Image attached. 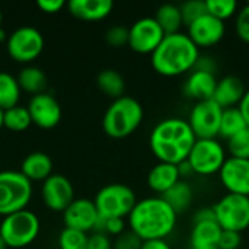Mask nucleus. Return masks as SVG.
<instances>
[{
	"mask_svg": "<svg viewBox=\"0 0 249 249\" xmlns=\"http://www.w3.org/2000/svg\"><path fill=\"white\" fill-rule=\"evenodd\" d=\"M223 229L216 220L193 222L190 232L191 249H219V241Z\"/></svg>",
	"mask_w": 249,
	"mask_h": 249,
	"instance_id": "obj_22",
	"label": "nucleus"
},
{
	"mask_svg": "<svg viewBox=\"0 0 249 249\" xmlns=\"http://www.w3.org/2000/svg\"><path fill=\"white\" fill-rule=\"evenodd\" d=\"M125 231H127L125 219H104V217L99 216V220H98L93 232L105 233L108 236H115L117 238Z\"/></svg>",
	"mask_w": 249,
	"mask_h": 249,
	"instance_id": "obj_35",
	"label": "nucleus"
},
{
	"mask_svg": "<svg viewBox=\"0 0 249 249\" xmlns=\"http://www.w3.org/2000/svg\"><path fill=\"white\" fill-rule=\"evenodd\" d=\"M39 228L38 216L25 209L3 217L0 223V235L7 248H25L38 238Z\"/></svg>",
	"mask_w": 249,
	"mask_h": 249,
	"instance_id": "obj_7",
	"label": "nucleus"
},
{
	"mask_svg": "<svg viewBox=\"0 0 249 249\" xmlns=\"http://www.w3.org/2000/svg\"><path fill=\"white\" fill-rule=\"evenodd\" d=\"M217 80L219 79L216 77L214 73L194 69L193 71H190L184 83V93L187 98L194 99L196 102L210 101L213 99Z\"/></svg>",
	"mask_w": 249,
	"mask_h": 249,
	"instance_id": "obj_18",
	"label": "nucleus"
},
{
	"mask_svg": "<svg viewBox=\"0 0 249 249\" xmlns=\"http://www.w3.org/2000/svg\"><path fill=\"white\" fill-rule=\"evenodd\" d=\"M26 108L29 111L32 124L42 130H51L57 127L63 114L58 101L47 92L31 96Z\"/></svg>",
	"mask_w": 249,
	"mask_h": 249,
	"instance_id": "obj_14",
	"label": "nucleus"
},
{
	"mask_svg": "<svg viewBox=\"0 0 249 249\" xmlns=\"http://www.w3.org/2000/svg\"><path fill=\"white\" fill-rule=\"evenodd\" d=\"M194 69H198V70H204V71H210V73H214V69H216V63L214 60L210 57V55H201L198 57V61L196 64Z\"/></svg>",
	"mask_w": 249,
	"mask_h": 249,
	"instance_id": "obj_42",
	"label": "nucleus"
},
{
	"mask_svg": "<svg viewBox=\"0 0 249 249\" xmlns=\"http://www.w3.org/2000/svg\"><path fill=\"white\" fill-rule=\"evenodd\" d=\"M18 83L20 86V89L26 93L34 95H39L44 93L47 90L48 86V80L45 73L35 66H26L23 67L19 74H18Z\"/></svg>",
	"mask_w": 249,
	"mask_h": 249,
	"instance_id": "obj_25",
	"label": "nucleus"
},
{
	"mask_svg": "<svg viewBox=\"0 0 249 249\" xmlns=\"http://www.w3.org/2000/svg\"><path fill=\"white\" fill-rule=\"evenodd\" d=\"M247 89L242 80L236 76H225L217 80V86L213 95V101L223 109L239 107Z\"/></svg>",
	"mask_w": 249,
	"mask_h": 249,
	"instance_id": "obj_19",
	"label": "nucleus"
},
{
	"mask_svg": "<svg viewBox=\"0 0 249 249\" xmlns=\"http://www.w3.org/2000/svg\"><path fill=\"white\" fill-rule=\"evenodd\" d=\"M143 105L133 96L114 99L102 118V128L111 139H125L131 136L143 123Z\"/></svg>",
	"mask_w": 249,
	"mask_h": 249,
	"instance_id": "obj_4",
	"label": "nucleus"
},
{
	"mask_svg": "<svg viewBox=\"0 0 249 249\" xmlns=\"http://www.w3.org/2000/svg\"><path fill=\"white\" fill-rule=\"evenodd\" d=\"M238 108L241 109V112H242V115H244V118H245V121H247L249 127V89H247V92H245V95H244V98H242Z\"/></svg>",
	"mask_w": 249,
	"mask_h": 249,
	"instance_id": "obj_45",
	"label": "nucleus"
},
{
	"mask_svg": "<svg viewBox=\"0 0 249 249\" xmlns=\"http://www.w3.org/2000/svg\"><path fill=\"white\" fill-rule=\"evenodd\" d=\"M0 249H7V245H6L4 239L1 238V235H0Z\"/></svg>",
	"mask_w": 249,
	"mask_h": 249,
	"instance_id": "obj_47",
	"label": "nucleus"
},
{
	"mask_svg": "<svg viewBox=\"0 0 249 249\" xmlns=\"http://www.w3.org/2000/svg\"><path fill=\"white\" fill-rule=\"evenodd\" d=\"M235 31L244 42L249 44V3L238 10L235 19Z\"/></svg>",
	"mask_w": 249,
	"mask_h": 249,
	"instance_id": "obj_38",
	"label": "nucleus"
},
{
	"mask_svg": "<svg viewBox=\"0 0 249 249\" xmlns=\"http://www.w3.org/2000/svg\"><path fill=\"white\" fill-rule=\"evenodd\" d=\"M165 32L153 16L136 20L128 28V47L137 54H153L165 38Z\"/></svg>",
	"mask_w": 249,
	"mask_h": 249,
	"instance_id": "obj_12",
	"label": "nucleus"
},
{
	"mask_svg": "<svg viewBox=\"0 0 249 249\" xmlns=\"http://www.w3.org/2000/svg\"><path fill=\"white\" fill-rule=\"evenodd\" d=\"M20 172L25 178L32 181H45L53 175V160L44 152L29 153L20 165Z\"/></svg>",
	"mask_w": 249,
	"mask_h": 249,
	"instance_id": "obj_23",
	"label": "nucleus"
},
{
	"mask_svg": "<svg viewBox=\"0 0 249 249\" xmlns=\"http://www.w3.org/2000/svg\"><path fill=\"white\" fill-rule=\"evenodd\" d=\"M226 149L231 158L249 159V127L226 140Z\"/></svg>",
	"mask_w": 249,
	"mask_h": 249,
	"instance_id": "obj_32",
	"label": "nucleus"
},
{
	"mask_svg": "<svg viewBox=\"0 0 249 249\" xmlns=\"http://www.w3.org/2000/svg\"><path fill=\"white\" fill-rule=\"evenodd\" d=\"M69 12L86 22H96L108 18L114 9L111 0H70L67 3Z\"/></svg>",
	"mask_w": 249,
	"mask_h": 249,
	"instance_id": "obj_20",
	"label": "nucleus"
},
{
	"mask_svg": "<svg viewBox=\"0 0 249 249\" xmlns=\"http://www.w3.org/2000/svg\"><path fill=\"white\" fill-rule=\"evenodd\" d=\"M64 228L76 229L80 232H93L99 220V213L93 200L74 198V201L63 212Z\"/></svg>",
	"mask_w": 249,
	"mask_h": 249,
	"instance_id": "obj_16",
	"label": "nucleus"
},
{
	"mask_svg": "<svg viewBox=\"0 0 249 249\" xmlns=\"http://www.w3.org/2000/svg\"><path fill=\"white\" fill-rule=\"evenodd\" d=\"M32 197V182L19 171L0 172V216L25 210Z\"/></svg>",
	"mask_w": 249,
	"mask_h": 249,
	"instance_id": "obj_6",
	"label": "nucleus"
},
{
	"mask_svg": "<svg viewBox=\"0 0 249 249\" xmlns=\"http://www.w3.org/2000/svg\"><path fill=\"white\" fill-rule=\"evenodd\" d=\"M181 13H182V20L185 26H190L193 22L200 19L201 16L207 15V4L203 0H188L179 4Z\"/></svg>",
	"mask_w": 249,
	"mask_h": 249,
	"instance_id": "obj_34",
	"label": "nucleus"
},
{
	"mask_svg": "<svg viewBox=\"0 0 249 249\" xmlns=\"http://www.w3.org/2000/svg\"><path fill=\"white\" fill-rule=\"evenodd\" d=\"M200 57V48L187 32L166 35L150 55L153 70L165 77H177L194 70Z\"/></svg>",
	"mask_w": 249,
	"mask_h": 249,
	"instance_id": "obj_3",
	"label": "nucleus"
},
{
	"mask_svg": "<svg viewBox=\"0 0 249 249\" xmlns=\"http://www.w3.org/2000/svg\"><path fill=\"white\" fill-rule=\"evenodd\" d=\"M7 54L18 63H32L44 50V36L34 26H20L15 29L6 41Z\"/></svg>",
	"mask_w": 249,
	"mask_h": 249,
	"instance_id": "obj_10",
	"label": "nucleus"
},
{
	"mask_svg": "<svg viewBox=\"0 0 249 249\" xmlns=\"http://www.w3.org/2000/svg\"><path fill=\"white\" fill-rule=\"evenodd\" d=\"M187 34L200 50L210 48L223 39L226 34V25L223 20L207 13L187 26Z\"/></svg>",
	"mask_w": 249,
	"mask_h": 249,
	"instance_id": "obj_15",
	"label": "nucleus"
},
{
	"mask_svg": "<svg viewBox=\"0 0 249 249\" xmlns=\"http://www.w3.org/2000/svg\"><path fill=\"white\" fill-rule=\"evenodd\" d=\"M3 112H4V111L0 109V130L3 128Z\"/></svg>",
	"mask_w": 249,
	"mask_h": 249,
	"instance_id": "obj_48",
	"label": "nucleus"
},
{
	"mask_svg": "<svg viewBox=\"0 0 249 249\" xmlns=\"http://www.w3.org/2000/svg\"><path fill=\"white\" fill-rule=\"evenodd\" d=\"M1 19H3V16H1V10H0V25H1ZM1 28V26H0Z\"/></svg>",
	"mask_w": 249,
	"mask_h": 249,
	"instance_id": "obj_49",
	"label": "nucleus"
},
{
	"mask_svg": "<svg viewBox=\"0 0 249 249\" xmlns=\"http://www.w3.org/2000/svg\"><path fill=\"white\" fill-rule=\"evenodd\" d=\"M44 204L53 212H64L74 201V188L69 178L61 174H53L41 187Z\"/></svg>",
	"mask_w": 249,
	"mask_h": 249,
	"instance_id": "obj_13",
	"label": "nucleus"
},
{
	"mask_svg": "<svg viewBox=\"0 0 249 249\" xmlns=\"http://www.w3.org/2000/svg\"><path fill=\"white\" fill-rule=\"evenodd\" d=\"M7 38H9V35L4 32V29H3V28H0V44H1V42H4V41H7Z\"/></svg>",
	"mask_w": 249,
	"mask_h": 249,
	"instance_id": "obj_46",
	"label": "nucleus"
},
{
	"mask_svg": "<svg viewBox=\"0 0 249 249\" xmlns=\"http://www.w3.org/2000/svg\"><path fill=\"white\" fill-rule=\"evenodd\" d=\"M213 212L223 231L241 233L249 228V197L228 193L213 206Z\"/></svg>",
	"mask_w": 249,
	"mask_h": 249,
	"instance_id": "obj_8",
	"label": "nucleus"
},
{
	"mask_svg": "<svg viewBox=\"0 0 249 249\" xmlns=\"http://www.w3.org/2000/svg\"><path fill=\"white\" fill-rule=\"evenodd\" d=\"M206 220H216L213 207H203L198 209L194 216H193V222H206Z\"/></svg>",
	"mask_w": 249,
	"mask_h": 249,
	"instance_id": "obj_43",
	"label": "nucleus"
},
{
	"mask_svg": "<svg viewBox=\"0 0 249 249\" xmlns=\"http://www.w3.org/2000/svg\"><path fill=\"white\" fill-rule=\"evenodd\" d=\"M105 41L114 48H121L128 45V28L123 25H114L105 32Z\"/></svg>",
	"mask_w": 249,
	"mask_h": 249,
	"instance_id": "obj_36",
	"label": "nucleus"
},
{
	"mask_svg": "<svg viewBox=\"0 0 249 249\" xmlns=\"http://www.w3.org/2000/svg\"><path fill=\"white\" fill-rule=\"evenodd\" d=\"M226 159V149L217 139H197L187 162L194 174L210 177L220 172Z\"/></svg>",
	"mask_w": 249,
	"mask_h": 249,
	"instance_id": "obj_9",
	"label": "nucleus"
},
{
	"mask_svg": "<svg viewBox=\"0 0 249 249\" xmlns=\"http://www.w3.org/2000/svg\"><path fill=\"white\" fill-rule=\"evenodd\" d=\"M89 235L76 229L64 228L58 235V248L60 249H88Z\"/></svg>",
	"mask_w": 249,
	"mask_h": 249,
	"instance_id": "obj_31",
	"label": "nucleus"
},
{
	"mask_svg": "<svg viewBox=\"0 0 249 249\" xmlns=\"http://www.w3.org/2000/svg\"><path fill=\"white\" fill-rule=\"evenodd\" d=\"M247 127H248V124H247V121H245V118H244V115H242V112H241V109L238 107L223 109L219 137H223V139L229 140L231 137H233L239 131L245 130Z\"/></svg>",
	"mask_w": 249,
	"mask_h": 249,
	"instance_id": "obj_29",
	"label": "nucleus"
},
{
	"mask_svg": "<svg viewBox=\"0 0 249 249\" xmlns=\"http://www.w3.org/2000/svg\"><path fill=\"white\" fill-rule=\"evenodd\" d=\"M197 142L188 121L179 117H168L159 121L150 136L149 147L159 162L181 165L185 162Z\"/></svg>",
	"mask_w": 249,
	"mask_h": 249,
	"instance_id": "obj_1",
	"label": "nucleus"
},
{
	"mask_svg": "<svg viewBox=\"0 0 249 249\" xmlns=\"http://www.w3.org/2000/svg\"><path fill=\"white\" fill-rule=\"evenodd\" d=\"M223 108L213 99L196 102L187 118L197 139H217Z\"/></svg>",
	"mask_w": 249,
	"mask_h": 249,
	"instance_id": "obj_11",
	"label": "nucleus"
},
{
	"mask_svg": "<svg viewBox=\"0 0 249 249\" xmlns=\"http://www.w3.org/2000/svg\"><path fill=\"white\" fill-rule=\"evenodd\" d=\"M36 6L39 7L41 12L44 13H58L63 7L67 6V3L64 0H38Z\"/></svg>",
	"mask_w": 249,
	"mask_h": 249,
	"instance_id": "obj_41",
	"label": "nucleus"
},
{
	"mask_svg": "<svg viewBox=\"0 0 249 249\" xmlns=\"http://www.w3.org/2000/svg\"><path fill=\"white\" fill-rule=\"evenodd\" d=\"M178 214L159 196L139 200L127 217L128 229L143 241L166 239L177 226Z\"/></svg>",
	"mask_w": 249,
	"mask_h": 249,
	"instance_id": "obj_2",
	"label": "nucleus"
},
{
	"mask_svg": "<svg viewBox=\"0 0 249 249\" xmlns=\"http://www.w3.org/2000/svg\"><path fill=\"white\" fill-rule=\"evenodd\" d=\"M96 85L104 95L112 99H118L124 96V90H125L124 77L121 76V73H118L114 69L102 70L96 77Z\"/></svg>",
	"mask_w": 249,
	"mask_h": 249,
	"instance_id": "obj_27",
	"label": "nucleus"
},
{
	"mask_svg": "<svg viewBox=\"0 0 249 249\" xmlns=\"http://www.w3.org/2000/svg\"><path fill=\"white\" fill-rule=\"evenodd\" d=\"M206 4H207V13L223 22L235 16L239 10L238 3L235 0H207Z\"/></svg>",
	"mask_w": 249,
	"mask_h": 249,
	"instance_id": "obj_33",
	"label": "nucleus"
},
{
	"mask_svg": "<svg viewBox=\"0 0 249 249\" xmlns=\"http://www.w3.org/2000/svg\"><path fill=\"white\" fill-rule=\"evenodd\" d=\"M219 178L229 194L249 197V159L229 156L219 172Z\"/></svg>",
	"mask_w": 249,
	"mask_h": 249,
	"instance_id": "obj_17",
	"label": "nucleus"
},
{
	"mask_svg": "<svg viewBox=\"0 0 249 249\" xmlns=\"http://www.w3.org/2000/svg\"><path fill=\"white\" fill-rule=\"evenodd\" d=\"M31 124H32V120L26 107L16 105L3 112V127H6L10 131H15V133L25 131L31 127Z\"/></svg>",
	"mask_w": 249,
	"mask_h": 249,
	"instance_id": "obj_30",
	"label": "nucleus"
},
{
	"mask_svg": "<svg viewBox=\"0 0 249 249\" xmlns=\"http://www.w3.org/2000/svg\"><path fill=\"white\" fill-rule=\"evenodd\" d=\"M143 239L139 238L133 231L127 229L112 242V249H142Z\"/></svg>",
	"mask_w": 249,
	"mask_h": 249,
	"instance_id": "obj_37",
	"label": "nucleus"
},
{
	"mask_svg": "<svg viewBox=\"0 0 249 249\" xmlns=\"http://www.w3.org/2000/svg\"><path fill=\"white\" fill-rule=\"evenodd\" d=\"M20 92L18 79L6 71H0V109L7 111L19 105Z\"/></svg>",
	"mask_w": 249,
	"mask_h": 249,
	"instance_id": "obj_28",
	"label": "nucleus"
},
{
	"mask_svg": "<svg viewBox=\"0 0 249 249\" xmlns=\"http://www.w3.org/2000/svg\"><path fill=\"white\" fill-rule=\"evenodd\" d=\"M88 249H112V241L105 233L92 232L88 238Z\"/></svg>",
	"mask_w": 249,
	"mask_h": 249,
	"instance_id": "obj_40",
	"label": "nucleus"
},
{
	"mask_svg": "<svg viewBox=\"0 0 249 249\" xmlns=\"http://www.w3.org/2000/svg\"><path fill=\"white\" fill-rule=\"evenodd\" d=\"M153 18L160 25L165 35H172V34L181 32V28L184 26L182 13H181V9L178 4L165 3V4L159 6L158 10L155 12Z\"/></svg>",
	"mask_w": 249,
	"mask_h": 249,
	"instance_id": "obj_26",
	"label": "nucleus"
},
{
	"mask_svg": "<svg viewBox=\"0 0 249 249\" xmlns=\"http://www.w3.org/2000/svg\"><path fill=\"white\" fill-rule=\"evenodd\" d=\"M142 249H172L166 239H153V241H144Z\"/></svg>",
	"mask_w": 249,
	"mask_h": 249,
	"instance_id": "obj_44",
	"label": "nucleus"
},
{
	"mask_svg": "<svg viewBox=\"0 0 249 249\" xmlns=\"http://www.w3.org/2000/svg\"><path fill=\"white\" fill-rule=\"evenodd\" d=\"M137 201L136 193L125 184H108L93 198L96 210L104 219H127Z\"/></svg>",
	"mask_w": 249,
	"mask_h": 249,
	"instance_id": "obj_5",
	"label": "nucleus"
},
{
	"mask_svg": "<svg viewBox=\"0 0 249 249\" xmlns=\"http://www.w3.org/2000/svg\"><path fill=\"white\" fill-rule=\"evenodd\" d=\"M181 179L179 168L165 162H158L147 174V185L159 197L168 193Z\"/></svg>",
	"mask_w": 249,
	"mask_h": 249,
	"instance_id": "obj_21",
	"label": "nucleus"
},
{
	"mask_svg": "<svg viewBox=\"0 0 249 249\" xmlns=\"http://www.w3.org/2000/svg\"><path fill=\"white\" fill-rule=\"evenodd\" d=\"M162 198L174 209V212L177 214H182L191 207L193 198H194V191L188 181L181 179L168 193H165L162 196Z\"/></svg>",
	"mask_w": 249,
	"mask_h": 249,
	"instance_id": "obj_24",
	"label": "nucleus"
},
{
	"mask_svg": "<svg viewBox=\"0 0 249 249\" xmlns=\"http://www.w3.org/2000/svg\"><path fill=\"white\" fill-rule=\"evenodd\" d=\"M241 244H242L241 233L232 231H223L219 241V249H239Z\"/></svg>",
	"mask_w": 249,
	"mask_h": 249,
	"instance_id": "obj_39",
	"label": "nucleus"
}]
</instances>
